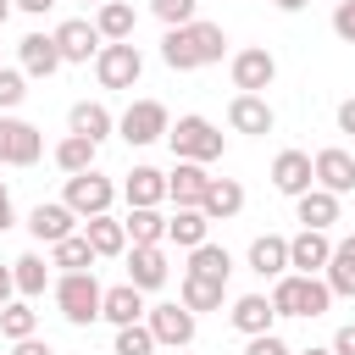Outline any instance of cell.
I'll return each instance as SVG.
<instances>
[{"label": "cell", "instance_id": "obj_1", "mask_svg": "<svg viewBox=\"0 0 355 355\" xmlns=\"http://www.w3.org/2000/svg\"><path fill=\"white\" fill-rule=\"evenodd\" d=\"M222 50H227V33L216 28V22H183V28H166V39H161V61L172 67V72H194V67H211V61H222Z\"/></svg>", "mask_w": 355, "mask_h": 355}, {"label": "cell", "instance_id": "obj_2", "mask_svg": "<svg viewBox=\"0 0 355 355\" xmlns=\"http://www.w3.org/2000/svg\"><path fill=\"white\" fill-rule=\"evenodd\" d=\"M100 283H94V272H61L55 277V305H61V316L72 322V327H89L94 316H100Z\"/></svg>", "mask_w": 355, "mask_h": 355}, {"label": "cell", "instance_id": "obj_3", "mask_svg": "<svg viewBox=\"0 0 355 355\" xmlns=\"http://www.w3.org/2000/svg\"><path fill=\"white\" fill-rule=\"evenodd\" d=\"M139 72H144V55H139L133 39H111V44H100V55H94V78H100V89H133Z\"/></svg>", "mask_w": 355, "mask_h": 355}, {"label": "cell", "instance_id": "obj_4", "mask_svg": "<svg viewBox=\"0 0 355 355\" xmlns=\"http://www.w3.org/2000/svg\"><path fill=\"white\" fill-rule=\"evenodd\" d=\"M166 144L178 161H222V133L205 116H178V128H166Z\"/></svg>", "mask_w": 355, "mask_h": 355}, {"label": "cell", "instance_id": "obj_5", "mask_svg": "<svg viewBox=\"0 0 355 355\" xmlns=\"http://www.w3.org/2000/svg\"><path fill=\"white\" fill-rule=\"evenodd\" d=\"M111 200H116V183H111L105 172H94V166H89V172H72V178H67V194H61V205L78 211L83 222L100 216V211H111Z\"/></svg>", "mask_w": 355, "mask_h": 355}, {"label": "cell", "instance_id": "obj_6", "mask_svg": "<svg viewBox=\"0 0 355 355\" xmlns=\"http://www.w3.org/2000/svg\"><path fill=\"white\" fill-rule=\"evenodd\" d=\"M44 155V133L22 116H0V166H33Z\"/></svg>", "mask_w": 355, "mask_h": 355}, {"label": "cell", "instance_id": "obj_7", "mask_svg": "<svg viewBox=\"0 0 355 355\" xmlns=\"http://www.w3.org/2000/svg\"><path fill=\"white\" fill-rule=\"evenodd\" d=\"M166 128H172V116H166L161 100H133L122 111V122H116V133L128 144H155V139H166Z\"/></svg>", "mask_w": 355, "mask_h": 355}, {"label": "cell", "instance_id": "obj_8", "mask_svg": "<svg viewBox=\"0 0 355 355\" xmlns=\"http://www.w3.org/2000/svg\"><path fill=\"white\" fill-rule=\"evenodd\" d=\"M144 327L155 333V344H172V349H183V344H194V311L178 300V305H155V311H144Z\"/></svg>", "mask_w": 355, "mask_h": 355}, {"label": "cell", "instance_id": "obj_9", "mask_svg": "<svg viewBox=\"0 0 355 355\" xmlns=\"http://www.w3.org/2000/svg\"><path fill=\"white\" fill-rule=\"evenodd\" d=\"M311 172H316V189H327V194H349L355 189V155L338 150V144L316 150L311 155Z\"/></svg>", "mask_w": 355, "mask_h": 355}, {"label": "cell", "instance_id": "obj_10", "mask_svg": "<svg viewBox=\"0 0 355 355\" xmlns=\"http://www.w3.org/2000/svg\"><path fill=\"white\" fill-rule=\"evenodd\" d=\"M78 211H67L61 200H39L33 211H28V233L39 239V244H55V239H67V233H78Z\"/></svg>", "mask_w": 355, "mask_h": 355}, {"label": "cell", "instance_id": "obj_11", "mask_svg": "<svg viewBox=\"0 0 355 355\" xmlns=\"http://www.w3.org/2000/svg\"><path fill=\"white\" fill-rule=\"evenodd\" d=\"M272 78H277L272 50H239L233 55V89L239 94H261V89H272Z\"/></svg>", "mask_w": 355, "mask_h": 355}, {"label": "cell", "instance_id": "obj_12", "mask_svg": "<svg viewBox=\"0 0 355 355\" xmlns=\"http://www.w3.org/2000/svg\"><path fill=\"white\" fill-rule=\"evenodd\" d=\"M327 255H333V239H327L322 227H300V233L288 239V266H294V272H305V277H311V272H322V266H327Z\"/></svg>", "mask_w": 355, "mask_h": 355}, {"label": "cell", "instance_id": "obj_13", "mask_svg": "<svg viewBox=\"0 0 355 355\" xmlns=\"http://www.w3.org/2000/svg\"><path fill=\"white\" fill-rule=\"evenodd\" d=\"M227 128H233V133H272L277 116H272V105H266L261 94H233V100H227Z\"/></svg>", "mask_w": 355, "mask_h": 355}, {"label": "cell", "instance_id": "obj_14", "mask_svg": "<svg viewBox=\"0 0 355 355\" xmlns=\"http://www.w3.org/2000/svg\"><path fill=\"white\" fill-rule=\"evenodd\" d=\"M311 183H316V172H311V155H305V150H283V155L272 161V189H277V194L294 200V194H305Z\"/></svg>", "mask_w": 355, "mask_h": 355}, {"label": "cell", "instance_id": "obj_15", "mask_svg": "<svg viewBox=\"0 0 355 355\" xmlns=\"http://www.w3.org/2000/svg\"><path fill=\"white\" fill-rule=\"evenodd\" d=\"M205 183H211L205 161H178V166L166 172V200H172V205H200V200H205Z\"/></svg>", "mask_w": 355, "mask_h": 355}, {"label": "cell", "instance_id": "obj_16", "mask_svg": "<svg viewBox=\"0 0 355 355\" xmlns=\"http://www.w3.org/2000/svg\"><path fill=\"white\" fill-rule=\"evenodd\" d=\"M144 288H133V283H116V288H105L100 294V316L111 322V327H128V322H144Z\"/></svg>", "mask_w": 355, "mask_h": 355}, {"label": "cell", "instance_id": "obj_17", "mask_svg": "<svg viewBox=\"0 0 355 355\" xmlns=\"http://www.w3.org/2000/svg\"><path fill=\"white\" fill-rule=\"evenodd\" d=\"M55 44H61V61H89V55H100V28L94 22H83V17H72V22H61L55 28Z\"/></svg>", "mask_w": 355, "mask_h": 355}, {"label": "cell", "instance_id": "obj_18", "mask_svg": "<svg viewBox=\"0 0 355 355\" xmlns=\"http://www.w3.org/2000/svg\"><path fill=\"white\" fill-rule=\"evenodd\" d=\"M128 283L144 288V294L166 283V255H161V244H133V250H128Z\"/></svg>", "mask_w": 355, "mask_h": 355}, {"label": "cell", "instance_id": "obj_19", "mask_svg": "<svg viewBox=\"0 0 355 355\" xmlns=\"http://www.w3.org/2000/svg\"><path fill=\"white\" fill-rule=\"evenodd\" d=\"M17 55H22V72H28V78H50V72L61 67V44H55V33H28V39L17 44Z\"/></svg>", "mask_w": 355, "mask_h": 355}, {"label": "cell", "instance_id": "obj_20", "mask_svg": "<svg viewBox=\"0 0 355 355\" xmlns=\"http://www.w3.org/2000/svg\"><path fill=\"white\" fill-rule=\"evenodd\" d=\"M200 211H205L211 222H227V216H239V211H244V183H239V178H211V183H205V200H200Z\"/></svg>", "mask_w": 355, "mask_h": 355}, {"label": "cell", "instance_id": "obj_21", "mask_svg": "<svg viewBox=\"0 0 355 355\" xmlns=\"http://www.w3.org/2000/svg\"><path fill=\"white\" fill-rule=\"evenodd\" d=\"M294 216H300V227H333L338 222V194H327V189H305V194H294Z\"/></svg>", "mask_w": 355, "mask_h": 355}, {"label": "cell", "instance_id": "obj_22", "mask_svg": "<svg viewBox=\"0 0 355 355\" xmlns=\"http://www.w3.org/2000/svg\"><path fill=\"white\" fill-rule=\"evenodd\" d=\"M227 316H233V327H239L244 338H255V333H272V322H277V311H272V300H266V294H239Z\"/></svg>", "mask_w": 355, "mask_h": 355}, {"label": "cell", "instance_id": "obj_23", "mask_svg": "<svg viewBox=\"0 0 355 355\" xmlns=\"http://www.w3.org/2000/svg\"><path fill=\"white\" fill-rule=\"evenodd\" d=\"M83 239H89L94 255H128V227H122L116 216H105V211L83 222Z\"/></svg>", "mask_w": 355, "mask_h": 355}, {"label": "cell", "instance_id": "obj_24", "mask_svg": "<svg viewBox=\"0 0 355 355\" xmlns=\"http://www.w3.org/2000/svg\"><path fill=\"white\" fill-rule=\"evenodd\" d=\"M250 272H255V277H283V272H288V239L261 233V239L250 244Z\"/></svg>", "mask_w": 355, "mask_h": 355}, {"label": "cell", "instance_id": "obj_25", "mask_svg": "<svg viewBox=\"0 0 355 355\" xmlns=\"http://www.w3.org/2000/svg\"><path fill=\"white\" fill-rule=\"evenodd\" d=\"M122 194H128V205H161V200H166V172H155V166H133L128 183H122Z\"/></svg>", "mask_w": 355, "mask_h": 355}, {"label": "cell", "instance_id": "obj_26", "mask_svg": "<svg viewBox=\"0 0 355 355\" xmlns=\"http://www.w3.org/2000/svg\"><path fill=\"white\" fill-rule=\"evenodd\" d=\"M122 227H128V244H161L166 239V216L155 205H128Z\"/></svg>", "mask_w": 355, "mask_h": 355}, {"label": "cell", "instance_id": "obj_27", "mask_svg": "<svg viewBox=\"0 0 355 355\" xmlns=\"http://www.w3.org/2000/svg\"><path fill=\"white\" fill-rule=\"evenodd\" d=\"M205 227H211V216H205L200 205H178V216H166V239L183 244V250L205 244Z\"/></svg>", "mask_w": 355, "mask_h": 355}, {"label": "cell", "instance_id": "obj_28", "mask_svg": "<svg viewBox=\"0 0 355 355\" xmlns=\"http://www.w3.org/2000/svg\"><path fill=\"white\" fill-rule=\"evenodd\" d=\"M94 250H89V239L83 233H67V239H55L50 244V266H61V272H94Z\"/></svg>", "mask_w": 355, "mask_h": 355}, {"label": "cell", "instance_id": "obj_29", "mask_svg": "<svg viewBox=\"0 0 355 355\" xmlns=\"http://www.w3.org/2000/svg\"><path fill=\"white\" fill-rule=\"evenodd\" d=\"M222 294H227V283H222V277H200V272H183V294H178V300H183L194 316H200V311H216V305H222Z\"/></svg>", "mask_w": 355, "mask_h": 355}, {"label": "cell", "instance_id": "obj_30", "mask_svg": "<svg viewBox=\"0 0 355 355\" xmlns=\"http://www.w3.org/2000/svg\"><path fill=\"white\" fill-rule=\"evenodd\" d=\"M133 6L128 0H100V11H94V28H100V39L111 44V39H133Z\"/></svg>", "mask_w": 355, "mask_h": 355}, {"label": "cell", "instance_id": "obj_31", "mask_svg": "<svg viewBox=\"0 0 355 355\" xmlns=\"http://www.w3.org/2000/svg\"><path fill=\"white\" fill-rule=\"evenodd\" d=\"M67 122H72V133H83V139H94V144H100V139H111V128H116V122H111V111H105L100 100H78Z\"/></svg>", "mask_w": 355, "mask_h": 355}, {"label": "cell", "instance_id": "obj_32", "mask_svg": "<svg viewBox=\"0 0 355 355\" xmlns=\"http://www.w3.org/2000/svg\"><path fill=\"white\" fill-rule=\"evenodd\" d=\"M266 300H272L277 316H305V272H283Z\"/></svg>", "mask_w": 355, "mask_h": 355}, {"label": "cell", "instance_id": "obj_33", "mask_svg": "<svg viewBox=\"0 0 355 355\" xmlns=\"http://www.w3.org/2000/svg\"><path fill=\"white\" fill-rule=\"evenodd\" d=\"M94 150H100L94 139H83V133H67V139L55 144V166H61L67 178H72V172H89V166H94Z\"/></svg>", "mask_w": 355, "mask_h": 355}, {"label": "cell", "instance_id": "obj_34", "mask_svg": "<svg viewBox=\"0 0 355 355\" xmlns=\"http://www.w3.org/2000/svg\"><path fill=\"white\" fill-rule=\"evenodd\" d=\"M183 272H200V277H222V283H227L233 255H227L222 244H211V239H205V244H194V250H189V266H183Z\"/></svg>", "mask_w": 355, "mask_h": 355}, {"label": "cell", "instance_id": "obj_35", "mask_svg": "<svg viewBox=\"0 0 355 355\" xmlns=\"http://www.w3.org/2000/svg\"><path fill=\"white\" fill-rule=\"evenodd\" d=\"M11 277H17V294H44V283H50V261L44 255H17L11 261Z\"/></svg>", "mask_w": 355, "mask_h": 355}, {"label": "cell", "instance_id": "obj_36", "mask_svg": "<svg viewBox=\"0 0 355 355\" xmlns=\"http://www.w3.org/2000/svg\"><path fill=\"white\" fill-rule=\"evenodd\" d=\"M322 283H327L333 294H355V255H344V250L333 244V255H327V266H322Z\"/></svg>", "mask_w": 355, "mask_h": 355}, {"label": "cell", "instance_id": "obj_37", "mask_svg": "<svg viewBox=\"0 0 355 355\" xmlns=\"http://www.w3.org/2000/svg\"><path fill=\"white\" fill-rule=\"evenodd\" d=\"M33 327H39V316H33L28 305H0V333H6L11 344H17V338H28Z\"/></svg>", "mask_w": 355, "mask_h": 355}, {"label": "cell", "instance_id": "obj_38", "mask_svg": "<svg viewBox=\"0 0 355 355\" xmlns=\"http://www.w3.org/2000/svg\"><path fill=\"white\" fill-rule=\"evenodd\" d=\"M150 349H155V333H150L144 322L116 327V355H150Z\"/></svg>", "mask_w": 355, "mask_h": 355}, {"label": "cell", "instance_id": "obj_39", "mask_svg": "<svg viewBox=\"0 0 355 355\" xmlns=\"http://www.w3.org/2000/svg\"><path fill=\"white\" fill-rule=\"evenodd\" d=\"M22 94H28V72L0 67V111H17V105H22Z\"/></svg>", "mask_w": 355, "mask_h": 355}, {"label": "cell", "instance_id": "obj_40", "mask_svg": "<svg viewBox=\"0 0 355 355\" xmlns=\"http://www.w3.org/2000/svg\"><path fill=\"white\" fill-rule=\"evenodd\" d=\"M194 6H200V0H150V11H155L166 28H183V22H194Z\"/></svg>", "mask_w": 355, "mask_h": 355}, {"label": "cell", "instance_id": "obj_41", "mask_svg": "<svg viewBox=\"0 0 355 355\" xmlns=\"http://www.w3.org/2000/svg\"><path fill=\"white\" fill-rule=\"evenodd\" d=\"M327 305H333V288L322 283V272H311L305 277V316H322Z\"/></svg>", "mask_w": 355, "mask_h": 355}, {"label": "cell", "instance_id": "obj_42", "mask_svg": "<svg viewBox=\"0 0 355 355\" xmlns=\"http://www.w3.org/2000/svg\"><path fill=\"white\" fill-rule=\"evenodd\" d=\"M333 33H338L344 44H355V0H338V6H333Z\"/></svg>", "mask_w": 355, "mask_h": 355}, {"label": "cell", "instance_id": "obj_43", "mask_svg": "<svg viewBox=\"0 0 355 355\" xmlns=\"http://www.w3.org/2000/svg\"><path fill=\"white\" fill-rule=\"evenodd\" d=\"M244 355H294V349H288V344H283V338H277V333H255V338H250V349H244Z\"/></svg>", "mask_w": 355, "mask_h": 355}, {"label": "cell", "instance_id": "obj_44", "mask_svg": "<svg viewBox=\"0 0 355 355\" xmlns=\"http://www.w3.org/2000/svg\"><path fill=\"white\" fill-rule=\"evenodd\" d=\"M333 355H355V322H344V327L333 333Z\"/></svg>", "mask_w": 355, "mask_h": 355}, {"label": "cell", "instance_id": "obj_45", "mask_svg": "<svg viewBox=\"0 0 355 355\" xmlns=\"http://www.w3.org/2000/svg\"><path fill=\"white\" fill-rule=\"evenodd\" d=\"M11 355H55V349H50L44 338H33V333H28V338H17V349H11Z\"/></svg>", "mask_w": 355, "mask_h": 355}, {"label": "cell", "instance_id": "obj_46", "mask_svg": "<svg viewBox=\"0 0 355 355\" xmlns=\"http://www.w3.org/2000/svg\"><path fill=\"white\" fill-rule=\"evenodd\" d=\"M338 133H355V100L338 105Z\"/></svg>", "mask_w": 355, "mask_h": 355}, {"label": "cell", "instance_id": "obj_47", "mask_svg": "<svg viewBox=\"0 0 355 355\" xmlns=\"http://www.w3.org/2000/svg\"><path fill=\"white\" fill-rule=\"evenodd\" d=\"M11 294H17V277H11V266H0V305H11Z\"/></svg>", "mask_w": 355, "mask_h": 355}, {"label": "cell", "instance_id": "obj_48", "mask_svg": "<svg viewBox=\"0 0 355 355\" xmlns=\"http://www.w3.org/2000/svg\"><path fill=\"white\" fill-rule=\"evenodd\" d=\"M17 222V211H11V194H6V183H0V233Z\"/></svg>", "mask_w": 355, "mask_h": 355}, {"label": "cell", "instance_id": "obj_49", "mask_svg": "<svg viewBox=\"0 0 355 355\" xmlns=\"http://www.w3.org/2000/svg\"><path fill=\"white\" fill-rule=\"evenodd\" d=\"M11 6H22V11H28V17H44V11H50V6H55V0H11Z\"/></svg>", "mask_w": 355, "mask_h": 355}, {"label": "cell", "instance_id": "obj_50", "mask_svg": "<svg viewBox=\"0 0 355 355\" xmlns=\"http://www.w3.org/2000/svg\"><path fill=\"white\" fill-rule=\"evenodd\" d=\"M277 11H300V6H311V0H272Z\"/></svg>", "mask_w": 355, "mask_h": 355}, {"label": "cell", "instance_id": "obj_51", "mask_svg": "<svg viewBox=\"0 0 355 355\" xmlns=\"http://www.w3.org/2000/svg\"><path fill=\"white\" fill-rule=\"evenodd\" d=\"M338 250H344V255H355V233H349V239H338Z\"/></svg>", "mask_w": 355, "mask_h": 355}, {"label": "cell", "instance_id": "obj_52", "mask_svg": "<svg viewBox=\"0 0 355 355\" xmlns=\"http://www.w3.org/2000/svg\"><path fill=\"white\" fill-rule=\"evenodd\" d=\"M6 17H11V0H0V28H6Z\"/></svg>", "mask_w": 355, "mask_h": 355}, {"label": "cell", "instance_id": "obj_53", "mask_svg": "<svg viewBox=\"0 0 355 355\" xmlns=\"http://www.w3.org/2000/svg\"><path fill=\"white\" fill-rule=\"evenodd\" d=\"M300 355H333V349H316V344H311V349H300Z\"/></svg>", "mask_w": 355, "mask_h": 355}, {"label": "cell", "instance_id": "obj_54", "mask_svg": "<svg viewBox=\"0 0 355 355\" xmlns=\"http://www.w3.org/2000/svg\"><path fill=\"white\" fill-rule=\"evenodd\" d=\"M89 6H100V0H89Z\"/></svg>", "mask_w": 355, "mask_h": 355}]
</instances>
